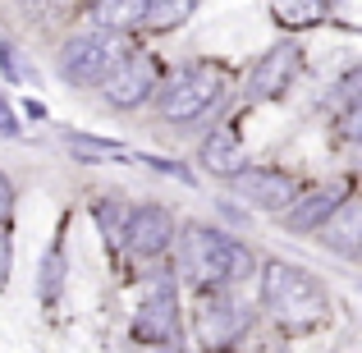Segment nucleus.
<instances>
[{"label":"nucleus","mask_w":362,"mask_h":353,"mask_svg":"<svg viewBox=\"0 0 362 353\" xmlns=\"http://www.w3.org/2000/svg\"><path fill=\"white\" fill-rule=\"evenodd\" d=\"M119 55H124V46H119L115 33H97V28H92V33H78L60 46V79L78 83V88H97V83L115 69Z\"/></svg>","instance_id":"nucleus-6"},{"label":"nucleus","mask_w":362,"mask_h":353,"mask_svg":"<svg viewBox=\"0 0 362 353\" xmlns=\"http://www.w3.org/2000/svg\"><path fill=\"white\" fill-rule=\"evenodd\" d=\"M321 243L330 248V253H339V257H358V248H362V207L354 202V197H344V202L330 212V221L321 225Z\"/></svg>","instance_id":"nucleus-12"},{"label":"nucleus","mask_w":362,"mask_h":353,"mask_svg":"<svg viewBox=\"0 0 362 353\" xmlns=\"http://www.w3.org/2000/svg\"><path fill=\"white\" fill-rule=\"evenodd\" d=\"M97 225H101V234L110 238V243H119L124 238V221H129V212L119 207V197H97Z\"/></svg>","instance_id":"nucleus-17"},{"label":"nucleus","mask_w":362,"mask_h":353,"mask_svg":"<svg viewBox=\"0 0 362 353\" xmlns=\"http://www.w3.org/2000/svg\"><path fill=\"white\" fill-rule=\"evenodd\" d=\"M0 133H18V124H14V115H9V101L0 97Z\"/></svg>","instance_id":"nucleus-21"},{"label":"nucleus","mask_w":362,"mask_h":353,"mask_svg":"<svg viewBox=\"0 0 362 353\" xmlns=\"http://www.w3.org/2000/svg\"><path fill=\"white\" fill-rule=\"evenodd\" d=\"M197 5H202V0H147V14H142V28H151V33H170V28L188 23Z\"/></svg>","instance_id":"nucleus-16"},{"label":"nucleus","mask_w":362,"mask_h":353,"mask_svg":"<svg viewBox=\"0 0 362 353\" xmlns=\"http://www.w3.org/2000/svg\"><path fill=\"white\" fill-rule=\"evenodd\" d=\"M179 330V299L170 280H156V289L142 299L138 317H133V340L138 345H170Z\"/></svg>","instance_id":"nucleus-10"},{"label":"nucleus","mask_w":362,"mask_h":353,"mask_svg":"<svg viewBox=\"0 0 362 353\" xmlns=\"http://www.w3.org/2000/svg\"><path fill=\"white\" fill-rule=\"evenodd\" d=\"M60 280H64V257H60V248H51L42 262V303L46 308L60 303Z\"/></svg>","instance_id":"nucleus-18"},{"label":"nucleus","mask_w":362,"mask_h":353,"mask_svg":"<svg viewBox=\"0 0 362 353\" xmlns=\"http://www.w3.org/2000/svg\"><path fill=\"white\" fill-rule=\"evenodd\" d=\"M142 14H147V0H92L88 18L97 23V33H129V28H142Z\"/></svg>","instance_id":"nucleus-14"},{"label":"nucleus","mask_w":362,"mask_h":353,"mask_svg":"<svg viewBox=\"0 0 362 353\" xmlns=\"http://www.w3.org/2000/svg\"><path fill=\"white\" fill-rule=\"evenodd\" d=\"M9 257H14V243H9V234L0 230V289L9 284Z\"/></svg>","instance_id":"nucleus-19"},{"label":"nucleus","mask_w":362,"mask_h":353,"mask_svg":"<svg viewBox=\"0 0 362 353\" xmlns=\"http://www.w3.org/2000/svg\"><path fill=\"white\" fill-rule=\"evenodd\" d=\"M101 101L115 110H138L142 101H151V92L160 88V60L147 51H124L115 60V69L97 83Z\"/></svg>","instance_id":"nucleus-5"},{"label":"nucleus","mask_w":362,"mask_h":353,"mask_svg":"<svg viewBox=\"0 0 362 353\" xmlns=\"http://www.w3.org/2000/svg\"><path fill=\"white\" fill-rule=\"evenodd\" d=\"M344 197H349L344 188H317V193H308V197H293V202L280 212V225L293 230V234H317Z\"/></svg>","instance_id":"nucleus-11"},{"label":"nucleus","mask_w":362,"mask_h":353,"mask_svg":"<svg viewBox=\"0 0 362 353\" xmlns=\"http://www.w3.org/2000/svg\"><path fill=\"white\" fill-rule=\"evenodd\" d=\"M175 238H179V271L202 294L230 289V284H243L257 275L252 248H243L239 238L211 230V225H184Z\"/></svg>","instance_id":"nucleus-1"},{"label":"nucleus","mask_w":362,"mask_h":353,"mask_svg":"<svg viewBox=\"0 0 362 353\" xmlns=\"http://www.w3.org/2000/svg\"><path fill=\"white\" fill-rule=\"evenodd\" d=\"M262 308L280 326L308 330L330 317V294L317 284V275L293 262H262Z\"/></svg>","instance_id":"nucleus-2"},{"label":"nucleus","mask_w":362,"mask_h":353,"mask_svg":"<svg viewBox=\"0 0 362 353\" xmlns=\"http://www.w3.org/2000/svg\"><path fill=\"white\" fill-rule=\"evenodd\" d=\"M197 161H202V166L211 170V175H221V179H234V175H239V170L247 166L243 142H239V133H234V129H216L211 138L202 142Z\"/></svg>","instance_id":"nucleus-13"},{"label":"nucleus","mask_w":362,"mask_h":353,"mask_svg":"<svg viewBox=\"0 0 362 353\" xmlns=\"http://www.w3.org/2000/svg\"><path fill=\"white\" fill-rule=\"evenodd\" d=\"M230 188L247 207H257V212H284L298 197V179L289 170H275V166H243L230 179Z\"/></svg>","instance_id":"nucleus-7"},{"label":"nucleus","mask_w":362,"mask_h":353,"mask_svg":"<svg viewBox=\"0 0 362 353\" xmlns=\"http://www.w3.org/2000/svg\"><path fill=\"white\" fill-rule=\"evenodd\" d=\"M9 212H14V184H9V175L0 170V221H5Z\"/></svg>","instance_id":"nucleus-20"},{"label":"nucleus","mask_w":362,"mask_h":353,"mask_svg":"<svg viewBox=\"0 0 362 353\" xmlns=\"http://www.w3.org/2000/svg\"><path fill=\"white\" fill-rule=\"evenodd\" d=\"M271 14L280 28H317L330 18V0H271Z\"/></svg>","instance_id":"nucleus-15"},{"label":"nucleus","mask_w":362,"mask_h":353,"mask_svg":"<svg viewBox=\"0 0 362 353\" xmlns=\"http://www.w3.org/2000/svg\"><path fill=\"white\" fill-rule=\"evenodd\" d=\"M298 69H303V51L293 42H275L271 51L252 64V74H247V83H243L247 101H275V97H284L289 83L298 79Z\"/></svg>","instance_id":"nucleus-8"},{"label":"nucleus","mask_w":362,"mask_h":353,"mask_svg":"<svg viewBox=\"0 0 362 353\" xmlns=\"http://www.w3.org/2000/svg\"><path fill=\"white\" fill-rule=\"evenodd\" d=\"M247 326H252V308L230 289H211L202 299V308H197V317H193L197 345L206 353H230L247 335Z\"/></svg>","instance_id":"nucleus-4"},{"label":"nucleus","mask_w":362,"mask_h":353,"mask_svg":"<svg viewBox=\"0 0 362 353\" xmlns=\"http://www.w3.org/2000/svg\"><path fill=\"white\" fill-rule=\"evenodd\" d=\"M175 216L165 212V207L156 202H142L129 212V221H124V238L119 243L129 248L133 257H142V262H151V257H160L170 243H175Z\"/></svg>","instance_id":"nucleus-9"},{"label":"nucleus","mask_w":362,"mask_h":353,"mask_svg":"<svg viewBox=\"0 0 362 353\" xmlns=\"http://www.w3.org/2000/svg\"><path fill=\"white\" fill-rule=\"evenodd\" d=\"M225 92H230V74H225L221 64L197 60V64H184L179 74H170L151 97H156L160 120H170V124H197L202 115H211V110L221 106Z\"/></svg>","instance_id":"nucleus-3"}]
</instances>
